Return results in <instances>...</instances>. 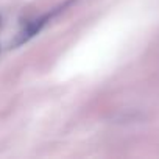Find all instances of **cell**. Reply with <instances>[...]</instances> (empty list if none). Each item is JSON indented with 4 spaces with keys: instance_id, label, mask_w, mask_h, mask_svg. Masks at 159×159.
I'll return each mask as SVG.
<instances>
[{
    "instance_id": "obj_1",
    "label": "cell",
    "mask_w": 159,
    "mask_h": 159,
    "mask_svg": "<svg viewBox=\"0 0 159 159\" xmlns=\"http://www.w3.org/2000/svg\"><path fill=\"white\" fill-rule=\"evenodd\" d=\"M0 27H2V16H0Z\"/></svg>"
}]
</instances>
